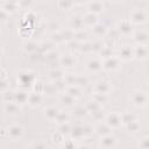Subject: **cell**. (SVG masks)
<instances>
[{
	"mask_svg": "<svg viewBox=\"0 0 149 149\" xmlns=\"http://www.w3.org/2000/svg\"><path fill=\"white\" fill-rule=\"evenodd\" d=\"M17 85H19V88L21 90H26L28 91V88H33L34 84L36 83V76L34 72L29 71V70H23L21 72L17 73Z\"/></svg>",
	"mask_w": 149,
	"mask_h": 149,
	"instance_id": "obj_1",
	"label": "cell"
},
{
	"mask_svg": "<svg viewBox=\"0 0 149 149\" xmlns=\"http://www.w3.org/2000/svg\"><path fill=\"white\" fill-rule=\"evenodd\" d=\"M128 20L130 21V23L133 26H139V24L142 26V24L147 23V21H148V12H147L146 8L135 7L129 13Z\"/></svg>",
	"mask_w": 149,
	"mask_h": 149,
	"instance_id": "obj_2",
	"label": "cell"
},
{
	"mask_svg": "<svg viewBox=\"0 0 149 149\" xmlns=\"http://www.w3.org/2000/svg\"><path fill=\"white\" fill-rule=\"evenodd\" d=\"M5 135L10 141H19L24 135V128L20 123H12L5 129Z\"/></svg>",
	"mask_w": 149,
	"mask_h": 149,
	"instance_id": "obj_3",
	"label": "cell"
},
{
	"mask_svg": "<svg viewBox=\"0 0 149 149\" xmlns=\"http://www.w3.org/2000/svg\"><path fill=\"white\" fill-rule=\"evenodd\" d=\"M115 30L119 34V36H123V37H132L135 28L134 26L130 23V21L128 19H123L120 20L116 26H115Z\"/></svg>",
	"mask_w": 149,
	"mask_h": 149,
	"instance_id": "obj_4",
	"label": "cell"
},
{
	"mask_svg": "<svg viewBox=\"0 0 149 149\" xmlns=\"http://www.w3.org/2000/svg\"><path fill=\"white\" fill-rule=\"evenodd\" d=\"M130 100H132V104H133L135 107L143 108V107H146L147 104H148V93H147V91L136 90V91H134V92L132 93Z\"/></svg>",
	"mask_w": 149,
	"mask_h": 149,
	"instance_id": "obj_5",
	"label": "cell"
},
{
	"mask_svg": "<svg viewBox=\"0 0 149 149\" xmlns=\"http://www.w3.org/2000/svg\"><path fill=\"white\" fill-rule=\"evenodd\" d=\"M113 90V85L109 80H98L94 83V85L92 86V92L97 93V94H105V95H109V93Z\"/></svg>",
	"mask_w": 149,
	"mask_h": 149,
	"instance_id": "obj_6",
	"label": "cell"
},
{
	"mask_svg": "<svg viewBox=\"0 0 149 149\" xmlns=\"http://www.w3.org/2000/svg\"><path fill=\"white\" fill-rule=\"evenodd\" d=\"M104 122L112 129H119L122 127V123H121V118H120V113L119 112H109L106 114L105 116V120Z\"/></svg>",
	"mask_w": 149,
	"mask_h": 149,
	"instance_id": "obj_7",
	"label": "cell"
},
{
	"mask_svg": "<svg viewBox=\"0 0 149 149\" xmlns=\"http://www.w3.org/2000/svg\"><path fill=\"white\" fill-rule=\"evenodd\" d=\"M121 61L116 57V55H113L112 57L102 61V70L107 72H115L121 68Z\"/></svg>",
	"mask_w": 149,
	"mask_h": 149,
	"instance_id": "obj_8",
	"label": "cell"
},
{
	"mask_svg": "<svg viewBox=\"0 0 149 149\" xmlns=\"http://www.w3.org/2000/svg\"><path fill=\"white\" fill-rule=\"evenodd\" d=\"M116 57L121 61V62H129L134 58V47H130L129 44H125L121 45L118 50V55Z\"/></svg>",
	"mask_w": 149,
	"mask_h": 149,
	"instance_id": "obj_9",
	"label": "cell"
},
{
	"mask_svg": "<svg viewBox=\"0 0 149 149\" xmlns=\"http://www.w3.org/2000/svg\"><path fill=\"white\" fill-rule=\"evenodd\" d=\"M132 38L136 45H148V31H147V29H143V28L135 29L133 35H132Z\"/></svg>",
	"mask_w": 149,
	"mask_h": 149,
	"instance_id": "obj_10",
	"label": "cell"
},
{
	"mask_svg": "<svg viewBox=\"0 0 149 149\" xmlns=\"http://www.w3.org/2000/svg\"><path fill=\"white\" fill-rule=\"evenodd\" d=\"M59 64L62 65V69H66V70H71L77 65V59L72 54H63L59 55V59H58Z\"/></svg>",
	"mask_w": 149,
	"mask_h": 149,
	"instance_id": "obj_11",
	"label": "cell"
},
{
	"mask_svg": "<svg viewBox=\"0 0 149 149\" xmlns=\"http://www.w3.org/2000/svg\"><path fill=\"white\" fill-rule=\"evenodd\" d=\"M116 146H118V139L112 134L102 136L99 140V147L101 149H115Z\"/></svg>",
	"mask_w": 149,
	"mask_h": 149,
	"instance_id": "obj_12",
	"label": "cell"
},
{
	"mask_svg": "<svg viewBox=\"0 0 149 149\" xmlns=\"http://www.w3.org/2000/svg\"><path fill=\"white\" fill-rule=\"evenodd\" d=\"M109 31V28L107 27L106 23L104 22H98L94 27L91 28V34L97 37V38H104V37H107V34Z\"/></svg>",
	"mask_w": 149,
	"mask_h": 149,
	"instance_id": "obj_13",
	"label": "cell"
},
{
	"mask_svg": "<svg viewBox=\"0 0 149 149\" xmlns=\"http://www.w3.org/2000/svg\"><path fill=\"white\" fill-rule=\"evenodd\" d=\"M86 70L91 73H97L102 70V61L99 57L90 58L86 62Z\"/></svg>",
	"mask_w": 149,
	"mask_h": 149,
	"instance_id": "obj_14",
	"label": "cell"
},
{
	"mask_svg": "<svg viewBox=\"0 0 149 149\" xmlns=\"http://www.w3.org/2000/svg\"><path fill=\"white\" fill-rule=\"evenodd\" d=\"M73 33L74 31H79V30H83L85 27H84V23H83V19H81V15H72L70 19H69V27Z\"/></svg>",
	"mask_w": 149,
	"mask_h": 149,
	"instance_id": "obj_15",
	"label": "cell"
},
{
	"mask_svg": "<svg viewBox=\"0 0 149 149\" xmlns=\"http://www.w3.org/2000/svg\"><path fill=\"white\" fill-rule=\"evenodd\" d=\"M43 102V94L36 93L34 91L29 92L28 94V99H27V104L31 107V108H37L38 106H41Z\"/></svg>",
	"mask_w": 149,
	"mask_h": 149,
	"instance_id": "obj_16",
	"label": "cell"
},
{
	"mask_svg": "<svg viewBox=\"0 0 149 149\" xmlns=\"http://www.w3.org/2000/svg\"><path fill=\"white\" fill-rule=\"evenodd\" d=\"M81 19H83V23H84V27L85 28H92L94 27L98 22H99V17L98 15L93 14V13H90V12H86L84 15H81Z\"/></svg>",
	"mask_w": 149,
	"mask_h": 149,
	"instance_id": "obj_17",
	"label": "cell"
},
{
	"mask_svg": "<svg viewBox=\"0 0 149 149\" xmlns=\"http://www.w3.org/2000/svg\"><path fill=\"white\" fill-rule=\"evenodd\" d=\"M105 9V3L100 2V1H91L86 3V12L93 13L95 15H99L100 13H102Z\"/></svg>",
	"mask_w": 149,
	"mask_h": 149,
	"instance_id": "obj_18",
	"label": "cell"
},
{
	"mask_svg": "<svg viewBox=\"0 0 149 149\" xmlns=\"http://www.w3.org/2000/svg\"><path fill=\"white\" fill-rule=\"evenodd\" d=\"M70 139L72 140H80L86 137L85 135V130H84V125H76V126H71V130H70Z\"/></svg>",
	"mask_w": 149,
	"mask_h": 149,
	"instance_id": "obj_19",
	"label": "cell"
},
{
	"mask_svg": "<svg viewBox=\"0 0 149 149\" xmlns=\"http://www.w3.org/2000/svg\"><path fill=\"white\" fill-rule=\"evenodd\" d=\"M149 50L148 45H135L134 47V58L137 61H146L148 58Z\"/></svg>",
	"mask_w": 149,
	"mask_h": 149,
	"instance_id": "obj_20",
	"label": "cell"
},
{
	"mask_svg": "<svg viewBox=\"0 0 149 149\" xmlns=\"http://www.w3.org/2000/svg\"><path fill=\"white\" fill-rule=\"evenodd\" d=\"M59 111H61V109H59L58 107L51 105V106H48V107H45V108L43 109V115H44V118H45L47 120L55 122V120H56V118H57Z\"/></svg>",
	"mask_w": 149,
	"mask_h": 149,
	"instance_id": "obj_21",
	"label": "cell"
},
{
	"mask_svg": "<svg viewBox=\"0 0 149 149\" xmlns=\"http://www.w3.org/2000/svg\"><path fill=\"white\" fill-rule=\"evenodd\" d=\"M28 94H29V92L26 91V90L19 88V90L14 91V102H16L20 106H22L23 104H27Z\"/></svg>",
	"mask_w": 149,
	"mask_h": 149,
	"instance_id": "obj_22",
	"label": "cell"
},
{
	"mask_svg": "<svg viewBox=\"0 0 149 149\" xmlns=\"http://www.w3.org/2000/svg\"><path fill=\"white\" fill-rule=\"evenodd\" d=\"M0 7L7 13V14H14L16 13L20 8H19V2L17 1H3L0 3Z\"/></svg>",
	"mask_w": 149,
	"mask_h": 149,
	"instance_id": "obj_23",
	"label": "cell"
},
{
	"mask_svg": "<svg viewBox=\"0 0 149 149\" xmlns=\"http://www.w3.org/2000/svg\"><path fill=\"white\" fill-rule=\"evenodd\" d=\"M5 112L6 114L10 116H17L21 113V106L17 105L16 102H6L5 104Z\"/></svg>",
	"mask_w": 149,
	"mask_h": 149,
	"instance_id": "obj_24",
	"label": "cell"
},
{
	"mask_svg": "<svg viewBox=\"0 0 149 149\" xmlns=\"http://www.w3.org/2000/svg\"><path fill=\"white\" fill-rule=\"evenodd\" d=\"M65 76V72L63 69L61 68H52L49 73H48V78L51 80V81H58V80H62Z\"/></svg>",
	"mask_w": 149,
	"mask_h": 149,
	"instance_id": "obj_25",
	"label": "cell"
},
{
	"mask_svg": "<svg viewBox=\"0 0 149 149\" xmlns=\"http://www.w3.org/2000/svg\"><path fill=\"white\" fill-rule=\"evenodd\" d=\"M94 134H97L99 137H102V136H106L108 134H112V129L102 121V122H98V125L94 127Z\"/></svg>",
	"mask_w": 149,
	"mask_h": 149,
	"instance_id": "obj_26",
	"label": "cell"
},
{
	"mask_svg": "<svg viewBox=\"0 0 149 149\" xmlns=\"http://www.w3.org/2000/svg\"><path fill=\"white\" fill-rule=\"evenodd\" d=\"M64 92L68 93L69 95H71L72 98H74L76 100L83 97V88H80V87H78L76 85H68L65 87V91Z\"/></svg>",
	"mask_w": 149,
	"mask_h": 149,
	"instance_id": "obj_27",
	"label": "cell"
},
{
	"mask_svg": "<svg viewBox=\"0 0 149 149\" xmlns=\"http://www.w3.org/2000/svg\"><path fill=\"white\" fill-rule=\"evenodd\" d=\"M58 98H59V102H62V105H64L65 107H74L76 106L77 100L74 98H72L71 95H69L68 93H65V92L59 93Z\"/></svg>",
	"mask_w": 149,
	"mask_h": 149,
	"instance_id": "obj_28",
	"label": "cell"
},
{
	"mask_svg": "<svg viewBox=\"0 0 149 149\" xmlns=\"http://www.w3.org/2000/svg\"><path fill=\"white\" fill-rule=\"evenodd\" d=\"M23 49L28 55H33V54L38 52V44L33 40H28L23 44Z\"/></svg>",
	"mask_w": 149,
	"mask_h": 149,
	"instance_id": "obj_29",
	"label": "cell"
},
{
	"mask_svg": "<svg viewBox=\"0 0 149 149\" xmlns=\"http://www.w3.org/2000/svg\"><path fill=\"white\" fill-rule=\"evenodd\" d=\"M45 29L50 33V34H55V33H58L62 30V26L58 21H55V20H51V21H48L47 24H45Z\"/></svg>",
	"mask_w": 149,
	"mask_h": 149,
	"instance_id": "obj_30",
	"label": "cell"
},
{
	"mask_svg": "<svg viewBox=\"0 0 149 149\" xmlns=\"http://www.w3.org/2000/svg\"><path fill=\"white\" fill-rule=\"evenodd\" d=\"M120 118H121V123L122 126H126L127 123L136 120V116L134 113L129 112V111H125V112H120Z\"/></svg>",
	"mask_w": 149,
	"mask_h": 149,
	"instance_id": "obj_31",
	"label": "cell"
},
{
	"mask_svg": "<svg viewBox=\"0 0 149 149\" xmlns=\"http://www.w3.org/2000/svg\"><path fill=\"white\" fill-rule=\"evenodd\" d=\"M125 128H126L127 133H129V134H136V133H139V132H140L141 125H140L139 120H134V121H132V122L127 123V125L125 126Z\"/></svg>",
	"mask_w": 149,
	"mask_h": 149,
	"instance_id": "obj_32",
	"label": "cell"
},
{
	"mask_svg": "<svg viewBox=\"0 0 149 149\" xmlns=\"http://www.w3.org/2000/svg\"><path fill=\"white\" fill-rule=\"evenodd\" d=\"M73 40L78 43H84L88 40V33L86 30H79V31H74L73 34Z\"/></svg>",
	"mask_w": 149,
	"mask_h": 149,
	"instance_id": "obj_33",
	"label": "cell"
},
{
	"mask_svg": "<svg viewBox=\"0 0 149 149\" xmlns=\"http://www.w3.org/2000/svg\"><path fill=\"white\" fill-rule=\"evenodd\" d=\"M85 109H86V112H87V114H92V113H94L95 111H98L99 108H101L102 106L101 105H99L98 102H95L94 100H90V101H87L86 104H85Z\"/></svg>",
	"mask_w": 149,
	"mask_h": 149,
	"instance_id": "obj_34",
	"label": "cell"
},
{
	"mask_svg": "<svg viewBox=\"0 0 149 149\" xmlns=\"http://www.w3.org/2000/svg\"><path fill=\"white\" fill-rule=\"evenodd\" d=\"M74 85L80 87V88H84L88 85V78L84 74H76V81H74Z\"/></svg>",
	"mask_w": 149,
	"mask_h": 149,
	"instance_id": "obj_35",
	"label": "cell"
},
{
	"mask_svg": "<svg viewBox=\"0 0 149 149\" xmlns=\"http://www.w3.org/2000/svg\"><path fill=\"white\" fill-rule=\"evenodd\" d=\"M69 120H70V114H69L68 112L59 111V113H58V115H57L55 122L59 126V125H62V123H66V122H69Z\"/></svg>",
	"mask_w": 149,
	"mask_h": 149,
	"instance_id": "obj_36",
	"label": "cell"
},
{
	"mask_svg": "<svg viewBox=\"0 0 149 149\" xmlns=\"http://www.w3.org/2000/svg\"><path fill=\"white\" fill-rule=\"evenodd\" d=\"M78 144L74 140L72 139H65L61 144H59V148L61 149H77Z\"/></svg>",
	"mask_w": 149,
	"mask_h": 149,
	"instance_id": "obj_37",
	"label": "cell"
},
{
	"mask_svg": "<svg viewBox=\"0 0 149 149\" xmlns=\"http://www.w3.org/2000/svg\"><path fill=\"white\" fill-rule=\"evenodd\" d=\"M106 114H107V112L101 107V108H99L98 111H95L94 113H92L91 115H92V118H93L95 121H98V122H102V121L105 120Z\"/></svg>",
	"mask_w": 149,
	"mask_h": 149,
	"instance_id": "obj_38",
	"label": "cell"
},
{
	"mask_svg": "<svg viewBox=\"0 0 149 149\" xmlns=\"http://www.w3.org/2000/svg\"><path fill=\"white\" fill-rule=\"evenodd\" d=\"M56 5L62 10H71L73 8V6H76L74 2H70V1H58Z\"/></svg>",
	"mask_w": 149,
	"mask_h": 149,
	"instance_id": "obj_39",
	"label": "cell"
},
{
	"mask_svg": "<svg viewBox=\"0 0 149 149\" xmlns=\"http://www.w3.org/2000/svg\"><path fill=\"white\" fill-rule=\"evenodd\" d=\"M92 100H94L95 102H98L99 105H104L107 102L108 100V95H105V94H97V93H93L92 95Z\"/></svg>",
	"mask_w": 149,
	"mask_h": 149,
	"instance_id": "obj_40",
	"label": "cell"
},
{
	"mask_svg": "<svg viewBox=\"0 0 149 149\" xmlns=\"http://www.w3.org/2000/svg\"><path fill=\"white\" fill-rule=\"evenodd\" d=\"M28 149H49V146L45 141H35L29 146Z\"/></svg>",
	"mask_w": 149,
	"mask_h": 149,
	"instance_id": "obj_41",
	"label": "cell"
},
{
	"mask_svg": "<svg viewBox=\"0 0 149 149\" xmlns=\"http://www.w3.org/2000/svg\"><path fill=\"white\" fill-rule=\"evenodd\" d=\"M2 97V101L6 104V102H13L14 101V91L13 90H8L6 92H3L1 94Z\"/></svg>",
	"mask_w": 149,
	"mask_h": 149,
	"instance_id": "obj_42",
	"label": "cell"
},
{
	"mask_svg": "<svg viewBox=\"0 0 149 149\" xmlns=\"http://www.w3.org/2000/svg\"><path fill=\"white\" fill-rule=\"evenodd\" d=\"M51 140H52L54 143H56V144H61V143L65 140V136H64L63 134H61L58 130H56V132H54V133L51 134Z\"/></svg>",
	"mask_w": 149,
	"mask_h": 149,
	"instance_id": "obj_43",
	"label": "cell"
},
{
	"mask_svg": "<svg viewBox=\"0 0 149 149\" xmlns=\"http://www.w3.org/2000/svg\"><path fill=\"white\" fill-rule=\"evenodd\" d=\"M87 114V112H86V109H85V107L84 106H74V109H73V115L76 116V118H84L85 115Z\"/></svg>",
	"mask_w": 149,
	"mask_h": 149,
	"instance_id": "obj_44",
	"label": "cell"
},
{
	"mask_svg": "<svg viewBox=\"0 0 149 149\" xmlns=\"http://www.w3.org/2000/svg\"><path fill=\"white\" fill-rule=\"evenodd\" d=\"M70 130H71V125L70 122H66V123H62L58 126V132L61 134H63L64 136L65 135H69L70 134Z\"/></svg>",
	"mask_w": 149,
	"mask_h": 149,
	"instance_id": "obj_45",
	"label": "cell"
},
{
	"mask_svg": "<svg viewBox=\"0 0 149 149\" xmlns=\"http://www.w3.org/2000/svg\"><path fill=\"white\" fill-rule=\"evenodd\" d=\"M50 41L52 42V44H54V45H55V44L65 43V42H64V40H63V37H62V35H61V31L55 33V34H51V38H50Z\"/></svg>",
	"mask_w": 149,
	"mask_h": 149,
	"instance_id": "obj_46",
	"label": "cell"
},
{
	"mask_svg": "<svg viewBox=\"0 0 149 149\" xmlns=\"http://www.w3.org/2000/svg\"><path fill=\"white\" fill-rule=\"evenodd\" d=\"M44 56H45V59H47L48 62H55V61H58V59H59V55H58V52H56L55 50H51V51L47 52Z\"/></svg>",
	"mask_w": 149,
	"mask_h": 149,
	"instance_id": "obj_47",
	"label": "cell"
},
{
	"mask_svg": "<svg viewBox=\"0 0 149 149\" xmlns=\"http://www.w3.org/2000/svg\"><path fill=\"white\" fill-rule=\"evenodd\" d=\"M9 90V81L7 78H0V93L2 94L3 92Z\"/></svg>",
	"mask_w": 149,
	"mask_h": 149,
	"instance_id": "obj_48",
	"label": "cell"
},
{
	"mask_svg": "<svg viewBox=\"0 0 149 149\" xmlns=\"http://www.w3.org/2000/svg\"><path fill=\"white\" fill-rule=\"evenodd\" d=\"M148 148H149V139L147 135H144L139 141V149H148Z\"/></svg>",
	"mask_w": 149,
	"mask_h": 149,
	"instance_id": "obj_49",
	"label": "cell"
},
{
	"mask_svg": "<svg viewBox=\"0 0 149 149\" xmlns=\"http://www.w3.org/2000/svg\"><path fill=\"white\" fill-rule=\"evenodd\" d=\"M66 45H68V48H69V50H71V51H73V50H79V45H80V43H78V42H76L74 40H72V41H70V42H68L66 43Z\"/></svg>",
	"mask_w": 149,
	"mask_h": 149,
	"instance_id": "obj_50",
	"label": "cell"
},
{
	"mask_svg": "<svg viewBox=\"0 0 149 149\" xmlns=\"http://www.w3.org/2000/svg\"><path fill=\"white\" fill-rule=\"evenodd\" d=\"M9 21V14H7L1 7H0V23H6Z\"/></svg>",
	"mask_w": 149,
	"mask_h": 149,
	"instance_id": "obj_51",
	"label": "cell"
},
{
	"mask_svg": "<svg viewBox=\"0 0 149 149\" xmlns=\"http://www.w3.org/2000/svg\"><path fill=\"white\" fill-rule=\"evenodd\" d=\"M77 149H92V148L90 146H87V144H79L77 147Z\"/></svg>",
	"mask_w": 149,
	"mask_h": 149,
	"instance_id": "obj_52",
	"label": "cell"
},
{
	"mask_svg": "<svg viewBox=\"0 0 149 149\" xmlns=\"http://www.w3.org/2000/svg\"><path fill=\"white\" fill-rule=\"evenodd\" d=\"M3 56V49H2V47H0V58Z\"/></svg>",
	"mask_w": 149,
	"mask_h": 149,
	"instance_id": "obj_53",
	"label": "cell"
},
{
	"mask_svg": "<svg viewBox=\"0 0 149 149\" xmlns=\"http://www.w3.org/2000/svg\"><path fill=\"white\" fill-rule=\"evenodd\" d=\"M2 70H3V69H2L1 66H0V74H1V72H2Z\"/></svg>",
	"mask_w": 149,
	"mask_h": 149,
	"instance_id": "obj_54",
	"label": "cell"
},
{
	"mask_svg": "<svg viewBox=\"0 0 149 149\" xmlns=\"http://www.w3.org/2000/svg\"><path fill=\"white\" fill-rule=\"evenodd\" d=\"M0 36H1V30H0Z\"/></svg>",
	"mask_w": 149,
	"mask_h": 149,
	"instance_id": "obj_55",
	"label": "cell"
}]
</instances>
